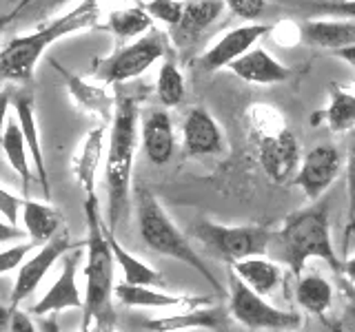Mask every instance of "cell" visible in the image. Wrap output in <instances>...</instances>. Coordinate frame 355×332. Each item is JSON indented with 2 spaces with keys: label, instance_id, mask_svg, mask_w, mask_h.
Instances as JSON below:
<instances>
[{
  "label": "cell",
  "instance_id": "obj_27",
  "mask_svg": "<svg viewBox=\"0 0 355 332\" xmlns=\"http://www.w3.org/2000/svg\"><path fill=\"white\" fill-rule=\"evenodd\" d=\"M320 120H324V124L333 133H349L355 129V93L342 89L340 84H331V102L324 111L311 116V124H320Z\"/></svg>",
  "mask_w": 355,
  "mask_h": 332
},
{
  "label": "cell",
  "instance_id": "obj_42",
  "mask_svg": "<svg viewBox=\"0 0 355 332\" xmlns=\"http://www.w3.org/2000/svg\"><path fill=\"white\" fill-rule=\"evenodd\" d=\"M340 275H344V279H347L351 286H355V255H353L351 259L342 261V270H340Z\"/></svg>",
  "mask_w": 355,
  "mask_h": 332
},
{
  "label": "cell",
  "instance_id": "obj_28",
  "mask_svg": "<svg viewBox=\"0 0 355 332\" xmlns=\"http://www.w3.org/2000/svg\"><path fill=\"white\" fill-rule=\"evenodd\" d=\"M295 302L306 313L322 319L333 304V286L320 273L300 275L295 284Z\"/></svg>",
  "mask_w": 355,
  "mask_h": 332
},
{
  "label": "cell",
  "instance_id": "obj_24",
  "mask_svg": "<svg viewBox=\"0 0 355 332\" xmlns=\"http://www.w3.org/2000/svg\"><path fill=\"white\" fill-rule=\"evenodd\" d=\"M55 69L64 75L67 86H69L78 107L85 109L87 113L100 118L105 127L111 124V120H114V113H116V102H114V98L105 91V86L98 82H85L80 77H73L71 73H67L60 64L55 66Z\"/></svg>",
  "mask_w": 355,
  "mask_h": 332
},
{
  "label": "cell",
  "instance_id": "obj_5",
  "mask_svg": "<svg viewBox=\"0 0 355 332\" xmlns=\"http://www.w3.org/2000/svg\"><path fill=\"white\" fill-rule=\"evenodd\" d=\"M136 219H138L140 237L151 250L164 255V257H171L175 261L187 264L189 268H193L218 295H225V286L216 279L214 270L209 268L207 261L200 257V252L189 243L184 232L173 224L171 217L166 215V210L160 206L158 199H155V195L144 186L136 188Z\"/></svg>",
  "mask_w": 355,
  "mask_h": 332
},
{
  "label": "cell",
  "instance_id": "obj_36",
  "mask_svg": "<svg viewBox=\"0 0 355 332\" xmlns=\"http://www.w3.org/2000/svg\"><path fill=\"white\" fill-rule=\"evenodd\" d=\"M225 5L242 20H255L264 11V0H225Z\"/></svg>",
  "mask_w": 355,
  "mask_h": 332
},
{
  "label": "cell",
  "instance_id": "obj_20",
  "mask_svg": "<svg viewBox=\"0 0 355 332\" xmlns=\"http://www.w3.org/2000/svg\"><path fill=\"white\" fill-rule=\"evenodd\" d=\"M300 36L311 47L340 51L355 44V20L331 18V20H304L300 25Z\"/></svg>",
  "mask_w": 355,
  "mask_h": 332
},
{
  "label": "cell",
  "instance_id": "obj_4",
  "mask_svg": "<svg viewBox=\"0 0 355 332\" xmlns=\"http://www.w3.org/2000/svg\"><path fill=\"white\" fill-rule=\"evenodd\" d=\"M98 18H100L98 0H83L76 9H71L62 18L53 20L51 25L33 31L29 36L14 38L0 51V82L29 84L40 55L47 51L51 42L69 36L73 31H83L87 27L98 25Z\"/></svg>",
  "mask_w": 355,
  "mask_h": 332
},
{
  "label": "cell",
  "instance_id": "obj_21",
  "mask_svg": "<svg viewBox=\"0 0 355 332\" xmlns=\"http://www.w3.org/2000/svg\"><path fill=\"white\" fill-rule=\"evenodd\" d=\"M229 69L236 73L240 80L251 84H280L288 80V66L277 62L269 51L264 49H251L238 58L236 62L229 64Z\"/></svg>",
  "mask_w": 355,
  "mask_h": 332
},
{
  "label": "cell",
  "instance_id": "obj_8",
  "mask_svg": "<svg viewBox=\"0 0 355 332\" xmlns=\"http://www.w3.org/2000/svg\"><path fill=\"white\" fill-rule=\"evenodd\" d=\"M164 53H166V36L158 29H149L147 36H142L133 44L118 49L109 58L98 60L92 75L96 82L103 84L133 80V77L147 71L155 60H160Z\"/></svg>",
  "mask_w": 355,
  "mask_h": 332
},
{
  "label": "cell",
  "instance_id": "obj_32",
  "mask_svg": "<svg viewBox=\"0 0 355 332\" xmlns=\"http://www.w3.org/2000/svg\"><path fill=\"white\" fill-rule=\"evenodd\" d=\"M309 14H327L336 18L355 20V0H297Z\"/></svg>",
  "mask_w": 355,
  "mask_h": 332
},
{
  "label": "cell",
  "instance_id": "obj_6",
  "mask_svg": "<svg viewBox=\"0 0 355 332\" xmlns=\"http://www.w3.org/2000/svg\"><path fill=\"white\" fill-rule=\"evenodd\" d=\"M191 232L211 255L225 259L229 266L266 255L273 239V230L266 226H222L211 219H198Z\"/></svg>",
  "mask_w": 355,
  "mask_h": 332
},
{
  "label": "cell",
  "instance_id": "obj_9",
  "mask_svg": "<svg viewBox=\"0 0 355 332\" xmlns=\"http://www.w3.org/2000/svg\"><path fill=\"white\" fill-rule=\"evenodd\" d=\"M258 131H255V151H258L260 166L264 169L266 177L273 184H288L302 162V151L295 133L282 124V118L277 124L266 131L258 120H253Z\"/></svg>",
  "mask_w": 355,
  "mask_h": 332
},
{
  "label": "cell",
  "instance_id": "obj_11",
  "mask_svg": "<svg viewBox=\"0 0 355 332\" xmlns=\"http://www.w3.org/2000/svg\"><path fill=\"white\" fill-rule=\"evenodd\" d=\"M340 173H342V155L338 147H333V144H320V147L311 149L302 158V162H300L293 184L302 188L311 202H318L327 193V188L338 180Z\"/></svg>",
  "mask_w": 355,
  "mask_h": 332
},
{
  "label": "cell",
  "instance_id": "obj_31",
  "mask_svg": "<svg viewBox=\"0 0 355 332\" xmlns=\"http://www.w3.org/2000/svg\"><path fill=\"white\" fill-rule=\"evenodd\" d=\"M155 93H158V100L164 107H178L184 100V77L173 60L162 62Z\"/></svg>",
  "mask_w": 355,
  "mask_h": 332
},
{
  "label": "cell",
  "instance_id": "obj_10",
  "mask_svg": "<svg viewBox=\"0 0 355 332\" xmlns=\"http://www.w3.org/2000/svg\"><path fill=\"white\" fill-rule=\"evenodd\" d=\"M73 248H78V243L71 241L67 230H60L51 241L42 243V246L36 250V255H31L29 259L20 264L16 279H14V288H11L9 306L20 308V304L25 302L31 293H36V288L42 284L44 277H47L51 266L58 259H62L67 252H71Z\"/></svg>",
  "mask_w": 355,
  "mask_h": 332
},
{
  "label": "cell",
  "instance_id": "obj_33",
  "mask_svg": "<svg viewBox=\"0 0 355 332\" xmlns=\"http://www.w3.org/2000/svg\"><path fill=\"white\" fill-rule=\"evenodd\" d=\"M144 11H147L151 18L162 20L164 25H169L171 29L182 18V3L180 0H149V3L144 5Z\"/></svg>",
  "mask_w": 355,
  "mask_h": 332
},
{
  "label": "cell",
  "instance_id": "obj_41",
  "mask_svg": "<svg viewBox=\"0 0 355 332\" xmlns=\"http://www.w3.org/2000/svg\"><path fill=\"white\" fill-rule=\"evenodd\" d=\"M25 237V230L20 226L9 224L7 219H0V243H9V241H16Z\"/></svg>",
  "mask_w": 355,
  "mask_h": 332
},
{
  "label": "cell",
  "instance_id": "obj_46",
  "mask_svg": "<svg viewBox=\"0 0 355 332\" xmlns=\"http://www.w3.org/2000/svg\"><path fill=\"white\" fill-rule=\"evenodd\" d=\"M80 332H116V330L114 328H98V326L92 328V326H89V328H83Z\"/></svg>",
  "mask_w": 355,
  "mask_h": 332
},
{
  "label": "cell",
  "instance_id": "obj_29",
  "mask_svg": "<svg viewBox=\"0 0 355 332\" xmlns=\"http://www.w3.org/2000/svg\"><path fill=\"white\" fill-rule=\"evenodd\" d=\"M0 149H3L7 162L11 164L20 180H22V191L27 193V188L31 184V166H29V149L25 144V138H22V131L16 116H9L7 118V124H5V133H3V142H0Z\"/></svg>",
  "mask_w": 355,
  "mask_h": 332
},
{
  "label": "cell",
  "instance_id": "obj_19",
  "mask_svg": "<svg viewBox=\"0 0 355 332\" xmlns=\"http://www.w3.org/2000/svg\"><path fill=\"white\" fill-rule=\"evenodd\" d=\"M140 138H142L144 155H147V160L151 164L162 166L173 158L175 136H173L171 118L164 109H151L142 118Z\"/></svg>",
  "mask_w": 355,
  "mask_h": 332
},
{
  "label": "cell",
  "instance_id": "obj_7",
  "mask_svg": "<svg viewBox=\"0 0 355 332\" xmlns=\"http://www.w3.org/2000/svg\"><path fill=\"white\" fill-rule=\"evenodd\" d=\"M229 315L249 330L295 332L302 326V315L271 306L264 297L253 293L229 268Z\"/></svg>",
  "mask_w": 355,
  "mask_h": 332
},
{
  "label": "cell",
  "instance_id": "obj_2",
  "mask_svg": "<svg viewBox=\"0 0 355 332\" xmlns=\"http://www.w3.org/2000/svg\"><path fill=\"white\" fill-rule=\"evenodd\" d=\"M275 257L288 266L295 277L304 273L309 259H322L329 264L333 273L342 270V261L333 248L331 239V219H329V204L322 199L311 208H302L297 213H291L280 230L273 232L271 246Z\"/></svg>",
  "mask_w": 355,
  "mask_h": 332
},
{
  "label": "cell",
  "instance_id": "obj_30",
  "mask_svg": "<svg viewBox=\"0 0 355 332\" xmlns=\"http://www.w3.org/2000/svg\"><path fill=\"white\" fill-rule=\"evenodd\" d=\"M109 29L114 31L118 38H136L147 29H151V16L138 7L111 11Z\"/></svg>",
  "mask_w": 355,
  "mask_h": 332
},
{
  "label": "cell",
  "instance_id": "obj_18",
  "mask_svg": "<svg viewBox=\"0 0 355 332\" xmlns=\"http://www.w3.org/2000/svg\"><path fill=\"white\" fill-rule=\"evenodd\" d=\"M225 0H187L182 3V18L171 27V40L178 47H191L225 11Z\"/></svg>",
  "mask_w": 355,
  "mask_h": 332
},
{
  "label": "cell",
  "instance_id": "obj_26",
  "mask_svg": "<svg viewBox=\"0 0 355 332\" xmlns=\"http://www.w3.org/2000/svg\"><path fill=\"white\" fill-rule=\"evenodd\" d=\"M107 241L109 248L114 252V259L120 266L122 270V279L129 286H149V288H158L164 286V277L151 268L149 264H144L142 259H138L136 255H131L129 250H125L120 246V241L116 239V232L107 226Z\"/></svg>",
  "mask_w": 355,
  "mask_h": 332
},
{
  "label": "cell",
  "instance_id": "obj_16",
  "mask_svg": "<svg viewBox=\"0 0 355 332\" xmlns=\"http://www.w3.org/2000/svg\"><path fill=\"white\" fill-rule=\"evenodd\" d=\"M114 297L127 308H151V310H189L200 306H211V297H191V295H169L160 293L149 286H129L118 284L114 288Z\"/></svg>",
  "mask_w": 355,
  "mask_h": 332
},
{
  "label": "cell",
  "instance_id": "obj_34",
  "mask_svg": "<svg viewBox=\"0 0 355 332\" xmlns=\"http://www.w3.org/2000/svg\"><path fill=\"white\" fill-rule=\"evenodd\" d=\"M36 248L31 241L27 243H16V246L0 250V275H7L11 270H18L20 264L27 259V255Z\"/></svg>",
  "mask_w": 355,
  "mask_h": 332
},
{
  "label": "cell",
  "instance_id": "obj_39",
  "mask_svg": "<svg viewBox=\"0 0 355 332\" xmlns=\"http://www.w3.org/2000/svg\"><path fill=\"white\" fill-rule=\"evenodd\" d=\"M16 93V84H7L0 89V142H3V133H5V124L9 118V109H11V100H14Z\"/></svg>",
  "mask_w": 355,
  "mask_h": 332
},
{
  "label": "cell",
  "instance_id": "obj_47",
  "mask_svg": "<svg viewBox=\"0 0 355 332\" xmlns=\"http://www.w3.org/2000/svg\"><path fill=\"white\" fill-rule=\"evenodd\" d=\"M353 93H355V91H353Z\"/></svg>",
  "mask_w": 355,
  "mask_h": 332
},
{
  "label": "cell",
  "instance_id": "obj_3",
  "mask_svg": "<svg viewBox=\"0 0 355 332\" xmlns=\"http://www.w3.org/2000/svg\"><path fill=\"white\" fill-rule=\"evenodd\" d=\"M138 147V104L129 95L118 98L116 113L111 120V138L105 162V182L109 195L107 226L116 230L118 221L129 208L131 169Z\"/></svg>",
  "mask_w": 355,
  "mask_h": 332
},
{
  "label": "cell",
  "instance_id": "obj_37",
  "mask_svg": "<svg viewBox=\"0 0 355 332\" xmlns=\"http://www.w3.org/2000/svg\"><path fill=\"white\" fill-rule=\"evenodd\" d=\"M347 202H349V219L355 217V129L349 144V160H347Z\"/></svg>",
  "mask_w": 355,
  "mask_h": 332
},
{
  "label": "cell",
  "instance_id": "obj_22",
  "mask_svg": "<svg viewBox=\"0 0 355 332\" xmlns=\"http://www.w3.org/2000/svg\"><path fill=\"white\" fill-rule=\"evenodd\" d=\"M22 230L29 237L33 246L51 241L62 230V213L47 202H36V199H22L20 208Z\"/></svg>",
  "mask_w": 355,
  "mask_h": 332
},
{
  "label": "cell",
  "instance_id": "obj_12",
  "mask_svg": "<svg viewBox=\"0 0 355 332\" xmlns=\"http://www.w3.org/2000/svg\"><path fill=\"white\" fill-rule=\"evenodd\" d=\"M83 252L85 248L78 246L60 259L62 270L58 275V279L51 284V288L44 293L40 302L31 308V315L44 317V315H55V313H62V310H71V308L76 310L85 308V295L80 293V288H78V282H76Z\"/></svg>",
  "mask_w": 355,
  "mask_h": 332
},
{
  "label": "cell",
  "instance_id": "obj_17",
  "mask_svg": "<svg viewBox=\"0 0 355 332\" xmlns=\"http://www.w3.org/2000/svg\"><path fill=\"white\" fill-rule=\"evenodd\" d=\"M182 144L187 155L202 158V155H218L225 149V138L214 116L202 107H193L182 124Z\"/></svg>",
  "mask_w": 355,
  "mask_h": 332
},
{
  "label": "cell",
  "instance_id": "obj_25",
  "mask_svg": "<svg viewBox=\"0 0 355 332\" xmlns=\"http://www.w3.org/2000/svg\"><path fill=\"white\" fill-rule=\"evenodd\" d=\"M231 270L240 277L242 284H247L251 290L258 293L260 297L271 295L275 288L280 286V282H282L280 264H275L273 259L266 257V255L242 259L238 264H233Z\"/></svg>",
  "mask_w": 355,
  "mask_h": 332
},
{
  "label": "cell",
  "instance_id": "obj_45",
  "mask_svg": "<svg viewBox=\"0 0 355 332\" xmlns=\"http://www.w3.org/2000/svg\"><path fill=\"white\" fill-rule=\"evenodd\" d=\"M355 232V217L347 221V230H344V241H349V237Z\"/></svg>",
  "mask_w": 355,
  "mask_h": 332
},
{
  "label": "cell",
  "instance_id": "obj_13",
  "mask_svg": "<svg viewBox=\"0 0 355 332\" xmlns=\"http://www.w3.org/2000/svg\"><path fill=\"white\" fill-rule=\"evenodd\" d=\"M11 109H14V116L20 124L22 138L29 149V158L38 171V182L44 193V199H49L51 195V186H49V175H47V166H44V155L40 147V136H38V124H36V100H33V89L31 84H18L14 100H11Z\"/></svg>",
  "mask_w": 355,
  "mask_h": 332
},
{
  "label": "cell",
  "instance_id": "obj_38",
  "mask_svg": "<svg viewBox=\"0 0 355 332\" xmlns=\"http://www.w3.org/2000/svg\"><path fill=\"white\" fill-rule=\"evenodd\" d=\"M344 295H347V306L340 319V332H355V288L347 286Z\"/></svg>",
  "mask_w": 355,
  "mask_h": 332
},
{
  "label": "cell",
  "instance_id": "obj_35",
  "mask_svg": "<svg viewBox=\"0 0 355 332\" xmlns=\"http://www.w3.org/2000/svg\"><path fill=\"white\" fill-rule=\"evenodd\" d=\"M20 208H22V197L9 193L7 188L0 186V215H3L9 224L18 226L20 219Z\"/></svg>",
  "mask_w": 355,
  "mask_h": 332
},
{
  "label": "cell",
  "instance_id": "obj_44",
  "mask_svg": "<svg viewBox=\"0 0 355 332\" xmlns=\"http://www.w3.org/2000/svg\"><path fill=\"white\" fill-rule=\"evenodd\" d=\"M14 308L11 306H0V332H9V321Z\"/></svg>",
  "mask_w": 355,
  "mask_h": 332
},
{
  "label": "cell",
  "instance_id": "obj_40",
  "mask_svg": "<svg viewBox=\"0 0 355 332\" xmlns=\"http://www.w3.org/2000/svg\"><path fill=\"white\" fill-rule=\"evenodd\" d=\"M9 332H36L31 315H27L25 310H20V308H14L11 321H9Z\"/></svg>",
  "mask_w": 355,
  "mask_h": 332
},
{
  "label": "cell",
  "instance_id": "obj_15",
  "mask_svg": "<svg viewBox=\"0 0 355 332\" xmlns=\"http://www.w3.org/2000/svg\"><path fill=\"white\" fill-rule=\"evenodd\" d=\"M271 31L269 25H244L238 29H231L227 36H222L214 47H211L202 58H200V66L205 71H218L222 66H229L242 58L244 53L253 49V44L258 42L262 36Z\"/></svg>",
  "mask_w": 355,
  "mask_h": 332
},
{
  "label": "cell",
  "instance_id": "obj_14",
  "mask_svg": "<svg viewBox=\"0 0 355 332\" xmlns=\"http://www.w3.org/2000/svg\"><path fill=\"white\" fill-rule=\"evenodd\" d=\"M229 308L222 306H200L180 310L175 315H166L158 319L144 321L149 332H187V330H211V332H229Z\"/></svg>",
  "mask_w": 355,
  "mask_h": 332
},
{
  "label": "cell",
  "instance_id": "obj_43",
  "mask_svg": "<svg viewBox=\"0 0 355 332\" xmlns=\"http://www.w3.org/2000/svg\"><path fill=\"white\" fill-rule=\"evenodd\" d=\"M333 55H336V58H340V60H344V62H349L353 69H355V44H351V47H347V49L333 51Z\"/></svg>",
  "mask_w": 355,
  "mask_h": 332
},
{
  "label": "cell",
  "instance_id": "obj_23",
  "mask_svg": "<svg viewBox=\"0 0 355 332\" xmlns=\"http://www.w3.org/2000/svg\"><path fill=\"white\" fill-rule=\"evenodd\" d=\"M103 144H105V124L92 129L80 142L76 155H73V177L80 184L85 197L96 195V173L103 158Z\"/></svg>",
  "mask_w": 355,
  "mask_h": 332
},
{
  "label": "cell",
  "instance_id": "obj_1",
  "mask_svg": "<svg viewBox=\"0 0 355 332\" xmlns=\"http://www.w3.org/2000/svg\"><path fill=\"white\" fill-rule=\"evenodd\" d=\"M85 308H83V328H114V252L107 241V221L100 213L98 195L85 197Z\"/></svg>",
  "mask_w": 355,
  "mask_h": 332
}]
</instances>
